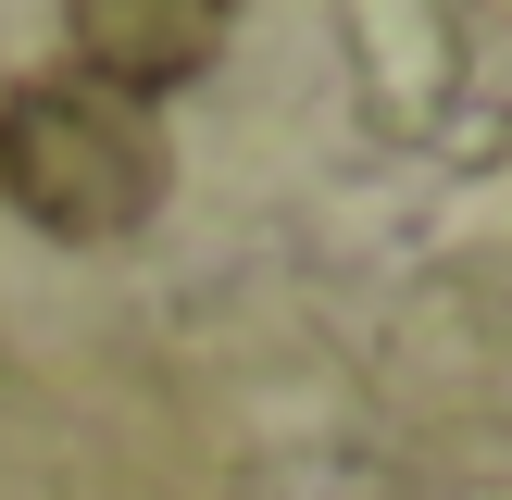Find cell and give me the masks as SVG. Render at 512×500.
I'll list each match as a JSON object with an SVG mask.
<instances>
[{"mask_svg": "<svg viewBox=\"0 0 512 500\" xmlns=\"http://www.w3.org/2000/svg\"><path fill=\"white\" fill-rule=\"evenodd\" d=\"M163 175H175V150L150 125V100H113L88 75H50V88H25L0 113V200L63 250L138 238L163 213Z\"/></svg>", "mask_w": 512, "mask_h": 500, "instance_id": "cell-1", "label": "cell"}, {"mask_svg": "<svg viewBox=\"0 0 512 500\" xmlns=\"http://www.w3.org/2000/svg\"><path fill=\"white\" fill-rule=\"evenodd\" d=\"M238 0H75V75L113 100H163L225 50Z\"/></svg>", "mask_w": 512, "mask_h": 500, "instance_id": "cell-2", "label": "cell"}]
</instances>
